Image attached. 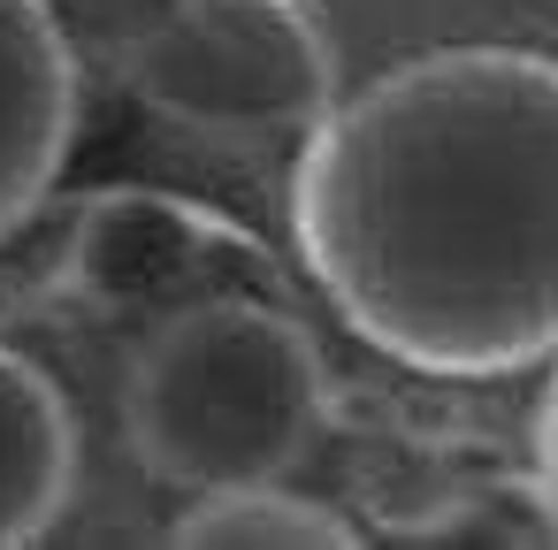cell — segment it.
I'll return each mask as SVG.
<instances>
[{"mask_svg": "<svg viewBox=\"0 0 558 550\" xmlns=\"http://www.w3.org/2000/svg\"><path fill=\"white\" fill-rule=\"evenodd\" d=\"M535 504H543V527L558 535V375H550L543 413H535Z\"/></svg>", "mask_w": 558, "mask_h": 550, "instance_id": "ba28073f", "label": "cell"}, {"mask_svg": "<svg viewBox=\"0 0 558 550\" xmlns=\"http://www.w3.org/2000/svg\"><path fill=\"white\" fill-rule=\"evenodd\" d=\"M291 230L329 306L421 375L558 359V62L444 47L322 108Z\"/></svg>", "mask_w": 558, "mask_h": 550, "instance_id": "6da1fadb", "label": "cell"}, {"mask_svg": "<svg viewBox=\"0 0 558 550\" xmlns=\"http://www.w3.org/2000/svg\"><path fill=\"white\" fill-rule=\"evenodd\" d=\"M146 108L199 131H291L337 93V54L306 0H177L138 39Z\"/></svg>", "mask_w": 558, "mask_h": 550, "instance_id": "3957f363", "label": "cell"}, {"mask_svg": "<svg viewBox=\"0 0 558 550\" xmlns=\"http://www.w3.org/2000/svg\"><path fill=\"white\" fill-rule=\"evenodd\" d=\"M77 481V420L62 390L0 344V542H32Z\"/></svg>", "mask_w": 558, "mask_h": 550, "instance_id": "8992f818", "label": "cell"}, {"mask_svg": "<svg viewBox=\"0 0 558 550\" xmlns=\"http://www.w3.org/2000/svg\"><path fill=\"white\" fill-rule=\"evenodd\" d=\"M77 131V62L47 0H0V237L54 192Z\"/></svg>", "mask_w": 558, "mask_h": 550, "instance_id": "5b68a950", "label": "cell"}, {"mask_svg": "<svg viewBox=\"0 0 558 550\" xmlns=\"http://www.w3.org/2000/svg\"><path fill=\"white\" fill-rule=\"evenodd\" d=\"M169 542H352V527L283 481H230L199 489L169 520Z\"/></svg>", "mask_w": 558, "mask_h": 550, "instance_id": "52a82bcc", "label": "cell"}, {"mask_svg": "<svg viewBox=\"0 0 558 550\" xmlns=\"http://www.w3.org/2000/svg\"><path fill=\"white\" fill-rule=\"evenodd\" d=\"M329 382L314 337L260 298H192L177 306L131 367L123 420L154 481L230 489L283 481L322 436Z\"/></svg>", "mask_w": 558, "mask_h": 550, "instance_id": "7a4b0ae2", "label": "cell"}, {"mask_svg": "<svg viewBox=\"0 0 558 550\" xmlns=\"http://www.w3.org/2000/svg\"><path fill=\"white\" fill-rule=\"evenodd\" d=\"M230 253V230L169 192H100L77 215L70 283L100 306H184Z\"/></svg>", "mask_w": 558, "mask_h": 550, "instance_id": "277c9868", "label": "cell"}]
</instances>
